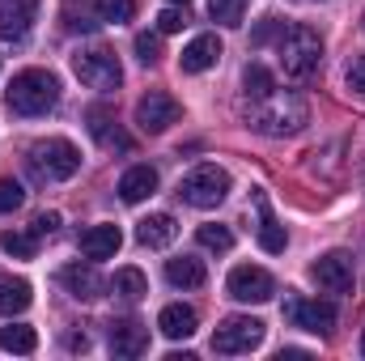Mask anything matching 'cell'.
Listing matches in <instances>:
<instances>
[{
  "label": "cell",
  "instance_id": "cell-1",
  "mask_svg": "<svg viewBox=\"0 0 365 361\" xmlns=\"http://www.w3.org/2000/svg\"><path fill=\"white\" fill-rule=\"evenodd\" d=\"M247 119H251V128L264 132V136H297V132L310 123V106H306L302 93L272 90V93H264V98L251 102Z\"/></svg>",
  "mask_w": 365,
  "mask_h": 361
},
{
  "label": "cell",
  "instance_id": "cell-2",
  "mask_svg": "<svg viewBox=\"0 0 365 361\" xmlns=\"http://www.w3.org/2000/svg\"><path fill=\"white\" fill-rule=\"evenodd\" d=\"M56 102H60V81L47 68H21L9 81V106L26 119H38L47 111H56Z\"/></svg>",
  "mask_w": 365,
  "mask_h": 361
},
{
  "label": "cell",
  "instance_id": "cell-3",
  "mask_svg": "<svg viewBox=\"0 0 365 361\" xmlns=\"http://www.w3.org/2000/svg\"><path fill=\"white\" fill-rule=\"evenodd\" d=\"M276 56H280V68L289 81H306L323 60V39L310 26H289V30H280Z\"/></svg>",
  "mask_w": 365,
  "mask_h": 361
},
{
  "label": "cell",
  "instance_id": "cell-4",
  "mask_svg": "<svg viewBox=\"0 0 365 361\" xmlns=\"http://www.w3.org/2000/svg\"><path fill=\"white\" fill-rule=\"evenodd\" d=\"M26 162H30L34 179L64 183V179H73V175L81 171V149H77L73 141H64V136H51V141H38V145L30 149Z\"/></svg>",
  "mask_w": 365,
  "mask_h": 361
},
{
  "label": "cell",
  "instance_id": "cell-5",
  "mask_svg": "<svg viewBox=\"0 0 365 361\" xmlns=\"http://www.w3.org/2000/svg\"><path fill=\"white\" fill-rule=\"evenodd\" d=\"M73 73L81 86H90L98 93H110L123 86V68H119V56L110 47H81L73 56Z\"/></svg>",
  "mask_w": 365,
  "mask_h": 361
},
{
  "label": "cell",
  "instance_id": "cell-6",
  "mask_svg": "<svg viewBox=\"0 0 365 361\" xmlns=\"http://www.w3.org/2000/svg\"><path fill=\"white\" fill-rule=\"evenodd\" d=\"M179 195H182V204H191V208H217L230 195V175L221 166L204 162V166H195V171L182 175Z\"/></svg>",
  "mask_w": 365,
  "mask_h": 361
},
{
  "label": "cell",
  "instance_id": "cell-7",
  "mask_svg": "<svg viewBox=\"0 0 365 361\" xmlns=\"http://www.w3.org/2000/svg\"><path fill=\"white\" fill-rule=\"evenodd\" d=\"M259 345H264V323L251 315H234L212 332V353H221V357H238V353H251Z\"/></svg>",
  "mask_w": 365,
  "mask_h": 361
},
{
  "label": "cell",
  "instance_id": "cell-8",
  "mask_svg": "<svg viewBox=\"0 0 365 361\" xmlns=\"http://www.w3.org/2000/svg\"><path fill=\"white\" fill-rule=\"evenodd\" d=\"M182 119V106H179V98L175 93H166V90H149L140 102H136V123H140V132H166L170 123H179Z\"/></svg>",
  "mask_w": 365,
  "mask_h": 361
},
{
  "label": "cell",
  "instance_id": "cell-9",
  "mask_svg": "<svg viewBox=\"0 0 365 361\" xmlns=\"http://www.w3.org/2000/svg\"><path fill=\"white\" fill-rule=\"evenodd\" d=\"M284 319L302 332H314V336H327L336 327V306L331 302H319V298H289L284 302Z\"/></svg>",
  "mask_w": 365,
  "mask_h": 361
},
{
  "label": "cell",
  "instance_id": "cell-10",
  "mask_svg": "<svg viewBox=\"0 0 365 361\" xmlns=\"http://www.w3.org/2000/svg\"><path fill=\"white\" fill-rule=\"evenodd\" d=\"M225 289H230L234 302H255V306H259V302H272L276 280H272V272L255 268V264H238V268L230 272Z\"/></svg>",
  "mask_w": 365,
  "mask_h": 361
},
{
  "label": "cell",
  "instance_id": "cell-11",
  "mask_svg": "<svg viewBox=\"0 0 365 361\" xmlns=\"http://www.w3.org/2000/svg\"><path fill=\"white\" fill-rule=\"evenodd\" d=\"M310 276L323 293H349L353 289V255L349 251H327L323 260L310 264Z\"/></svg>",
  "mask_w": 365,
  "mask_h": 361
},
{
  "label": "cell",
  "instance_id": "cell-12",
  "mask_svg": "<svg viewBox=\"0 0 365 361\" xmlns=\"http://www.w3.org/2000/svg\"><path fill=\"white\" fill-rule=\"evenodd\" d=\"M38 21V0H0V39H26Z\"/></svg>",
  "mask_w": 365,
  "mask_h": 361
},
{
  "label": "cell",
  "instance_id": "cell-13",
  "mask_svg": "<svg viewBox=\"0 0 365 361\" xmlns=\"http://www.w3.org/2000/svg\"><path fill=\"white\" fill-rule=\"evenodd\" d=\"M221 60V39L217 34H195L179 56V68L182 73H208L212 64Z\"/></svg>",
  "mask_w": 365,
  "mask_h": 361
},
{
  "label": "cell",
  "instance_id": "cell-14",
  "mask_svg": "<svg viewBox=\"0 0 365 361\" xmlns=\"http://www.w3.org/2000/svg\"><path fill=\"white\" fill-rule=\"evenodd\" d=\"M175 238H179V221H175L170 213H153V217H145V221L136 225V243L149 247V251H162V247H170Z\"/></svg>",
  "mask_w": 365,
  "mask_h": 361
},
{
  "label": "cell",
  "instance_id": "cell-15",
  "mask_svg": "<svg viewBox=\"0 0 365 361\" xmlns=\"http://www.w3.org/2000/svg\"><path fill=\"white\" fill-rule=\"evenodd\" d=\"M149 349V327H140L136 319L110 323V353L115 357H140Z\"/></svg>",
  "mask_w": 365,
  "mask_h": 361
},
{
  "label": "cell",
  "instance_id": "cell-16",
  "mask_svg": "<svg viewBox=\"0 0 365 361\" xmlns=\"http://www.w3.org/2000/svg\"><path fill=\"white\" fill-rule=\"evenodd\" d=\"M60 285H64L77 302L102 298V276L93 272V264H68V268H60Z\"/></svg>",
  "mask_w": 365,
  "mask_h": 361
},
{
  "label": "cell",
  "instance_id": "cell-17",
  "mask_svg": "<svg viewBox=\"0 0 365 361\" xmlns=\"http://www.w3.org/2000/svg\"><path fill=\"white\" fill-rule=\"evenodd\" d=\"M119 247H123L119 225H90V230L81 234V255H86V260H110Z\"/></svg>",
  "mask_w": 365,
  "mask_h": 361
},
{
  "label": "cell",
  "instance_id": "cell-18",
  "mask_svg": "<svg viewBox=\"0 0 365 361\" xmlns=\"http://www.w3.org/2000/svg\"><path fill=\"white\" fill-rule=\"evenodd\" d=\"M195 327H200V319H195V310L191 306H162V315H158V332L166 336V340H187V336H195Z\"/></svg>",
  "mask_w": 365,
  "mask_h": 361
},
{
  "label": "cell",
  "instance_id": "cell-19",
  "mask_svg": "<svg viewBox=\"0 0 365 361\" xmlns=\"http://www.w3.org/2000/svg\"><path fill=\"white\" fill-rule=\"evenodd\" d=\"M158 191V171L153 166H132V171H123V179H119V200L123 204H140V200H149Z\"/></svg>",
  "mask_w": 365,
  "mask_h": 361
},
{
  "label": "cell",
  "instance_id": "cell-20",
  "mask_svg": "<svg viewBox=\"0 0 365 361\" xmlns=\"http://www.w3.org/2000/svg\"><path fill=\"white\" fill-rule=\"evenodd\" d=\"M60 17H64V30L68 34H93L102 26V13H98L93 0H64Z\"/></svg>",
  "mask_w": 365,
  "mask_h": 361
},
{
  "label": "cell",
  "instance_id": "cell-21",
  "mask_svg": "<svg viewBox=\"0 0 365 361\" xmlns=\"http://www.w3.org/2000/svg\"><path fill=\"white\" fill-rule=\"evenodd\" d=\"M166 280H170L175 289H200V285L208 280V272H204L200 260L179 255V260H166Z\"/></svg>",
  "mask_w": 365,
  "mask_h": 361
},
{
  "label": "cell",
  "instance_id": "cell-22",
  "mask_svg": "<svg viewBox=\"0 0 365 361\" xmlns=\"http://www.w3.org/2000/svg\"><path fill=\"white\" fill-rule=\"evenodd\" d=\"M284 243H289V238H284V225L276 221L272 208H268V200L259 195V247H264L268 255H280V251H284Z\"/></svg>",
  "mask_w": 365,
  "mask_h": 361
},
{
  "label": "cell",
  "instance_id": "cell-23",
  "mask_svg": "<svg viewBox=\"0 0 365 361\" xmlns=\"http://www.w3.org/2000/svg\"><path fill=\"white\" fill-rule=\"evenodd\" d=\"M110 293L123 298V302H140V298L149 293V280H145V272L140 268H119L115 272V280H110Z\"/></svg>",
  "mask_w": 365,
  "mask_h": 361
},
{
  "label": "cell",
  "instance_id": "cell-24",
  "mask_svg": "<svg viewBox=\"0 0 365 361\" xmlns=\"http://www.w3.org/2000/svg\"><path fill=\"white\" fill-rule=\"evenodd\" d=\"M30 302H34L30 280H4V285H0V315H4V319H9V315H21Z\"/></svg>",
  "mask_w": 365,
  "mask_h": 361
},
{
  "label": "cell",
  "instance_id": "cell-25",
  "mask_svg": "<svg viewBox=\"0 0 365 361\" xmlns=\"http://www.w3.org/2000/svg\"><path fill=\"white\" fill-rule=\"evenodd\" d=\"M0 349H4V353H34V349H38V332L26 327V323L0 327Z\"/></svg>",
  "mask_w": 365,
  "mask_h": 361
},
{
  "label": "cell",
  "instance_id": "cell-26",
  "mask_svg": "<svg viewBox=\"0 0 365 361\" xmlns=\"http://www.w3.org/2000/svg\"><path fill=\"white\" fill-rule=\"evenodd\" d=\"M90 119H93L90 132L98 136V145H102V149H132V136H123L119 128H110V119H106L102 111H93Z\"/></svg>",
  "mask_w": 365,
  "mask_h": 361
},
{
  "label": "cell",
  "instance_id": "cell-27",
  "mask_svg": "<svg viewBox=\"0 0 365 361\" xmlns=\"http://www.w3.org/2000/svg\"><path fill=\"white\" fill-rule=\"evenodd\" d=\"M276 90V77L264 68V64H247V73H242V93H247V102H255V98H264V93Z\"/></svg>",
  "mask_w": 365,
  "mask_h": 361
},
{
  "label": "cell",
  "instance_id": "cell-28",
  "mask_svg": "<svg viewBox=\"0 0 365 361\" xmlns=\"http://www.w3.org/2000/svg\"><path fill=\"white\" fill-rule=\"evenodd\" d=\"M0 251H9V255H17V260H34L38 234H0Z\"/></svg>",
  "mask_w": 365,
  "mask_h": 361
},
{
  "label": "cell",
  "instance_id": "cell-29",
  "mask_svg": "<svg viewBox=\"0 0 365 361\" xmlns=\"http://www.w3.org/2000/svg\"><path fill=\"white\" fill-rule=\"evenodd\" d=\"M242 9H247V0H208L212 21H221V26H242Z\"/></svg>",
  "mask_w": 365,
  "mask_h": 361
},
{
  "label": "cell",
  "instance_id": "cell-30",
  "mask_svg": "<svg viewBox=\"0 0 365 361\" xmlns=\"http://www.w3.org/2000/svg\"><path fill=\"white\" fill-rule=\"evenodd\" d=\"M195 238H200V247H208V251H230V247H234V234H230L225 225H200Z\"/></svg>",
  "mask_w": 365,
  "mask_h": 361
},
{
  "label": "cell",
  "instance_id": "cell-31",
  "mask_svg": "<svg viewBox=\"0 0 365 361\" xmlns=\"http://www.w3.org/2000/svg\"><path fill=\"white\" fill-rule=\"evenodd\" d=\"M98 4V13H102V21H132L136 17V0H93Z\"/></svg>",
  "mask_w": 365,
  "mask_h": 361
},
{
  "label": "cell",
  "instance_id": "cell-32",
  "mask_svg": "<svg viewBox=\"0 0 365 361\" xmlns=\"http://www.w3.org/2000/svg\"><path fill=\"white\" fill-rule=\"evenodd\" d=\"M136 56H140V64H158L162 60V39L158 34H136Z\"/></svg>",
  "mask_w": 365,
  "mask_h": 361
},
{
  "label": "cell",
  "instance_id": "cell-33",
  "mask_svg": "<svg viewBox=\"0 0 365 361\" xmlns=\"http://www.w3.org/2000/svg\"><path fill=\"white\" fill-rule=\"evenodd\" d=\"M21 200H26V191H21V183H13V179H0V213H13V208H21Z\"/></svg>",
  "mask_w": 365,
  "mask_h": 361
},
{
  "label": "cell",
  "instance_id": "cell-34",
  "mask_svg": "<svg viewBox=\"0 0 365 361\" xmlns=\"http://www.w3.org/2000/svg\"><path fill=\"white\" fill-rule=\"evenodd\" d=\"M349 90L365 98V56H353L349 60Z\"/></svg>",
  "mask_w": 365,
  "mask_h": 361
},
{
  "label": "cell",
  "instance_id": "cell-35",
  "mask_svg": "<svg viewBox=\"0 0 365 361\" xmlns=\"http://www.w3.org/2000/svg\"><path fill=\"white\" fill-rule=\"evenodd\" d=\"M182 21H187V17H182L179 9H162V13H158V30H162V34H179Z\"/></svg>",
  "mask_w": 365,
  "mask_h": 361
},
{
  "label": "cell",
  "instance_id": "cell-36",
  "mask_svg": "<svg viewBox=\"0 0 365 361\" xmlns=\"http://www.w3.org/2000/svg\"><path fill=\"white\" fill-rule=\"evenodd\" d=\"M276 30H284V21H280V17H264V26H259V30L251 34V43H255V47H264V43L272 39Z\"/></svg>",
  "mask_w": 365,
  "mask_h": 361
},
{
  "label": "cell",
  "instance_id": "cell-37",
  "mask_svg": "<svg viewBox=\"0 0 365 361\" xmlns=\"http://www.w3.org/2000/svg\"><path fill=\"white\" fill-rule=\"evenodd\" d=\"M56 230H60V213H38V217H34V234H38V238L56 234Z\"/></svg>",
  "mask_w": 365,
  "mask_h": 361
},
{
  "label": "cell",
  "instance_id": "cell-38",
  "mask_svg": "<svg viewBox=\"0 0 365 361\" xmlns=\"http://www.w3.org/2000/svg\"><path fill=\"white\" fill-rule=\"evenodd\" d=\"M357 179H361V187H365V158L357 162Z\"/></svg>",
  "mask_w": 365,
  "mask_h": 361
},
{
  "label": "cell",
  "instance_id": "cell-39",
  "mask_svg": "<svg viewBox=\"0 0 365 361\" xmlns=\"http://www.w3.org/2000/svg\"><path fill=\"white\" fill-rule=\"evenodd\" d=\"M361 353H365V327H361Z\"/></svg>",
  "mask_w": 365,
  "mask_h": 361
},
{
  "label": "cell",
  "instance_id": "cell-40",
  "mask_svg": "<svg viewBox=\"0 0 365 361\" xmlns=\"http://www.w3.org/2000/svg\"><path fill=\"white\" fill-rule=\"evenodd\" d=\"M170 4H187V0H170Z\"/></svg>",
  "mask_w": 365,
  "mask_h": 361
}]
</instances>
